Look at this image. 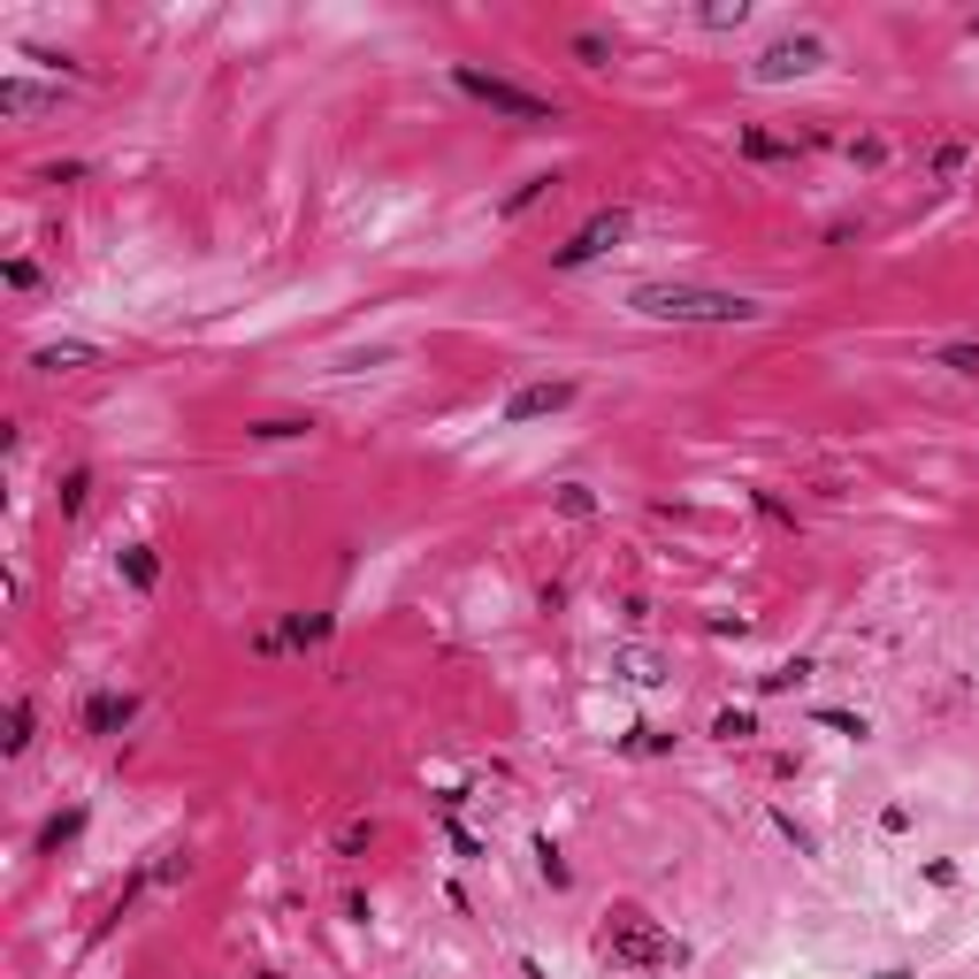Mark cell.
Here are the masks:
<instances>
[{
    "label": "cell",
    "instance_id": "2e32d148",
    "mask_svg": "<svg viewBox=\"0 0 979 979\" xmlns=\"http://www.w3.org/2000/svg\"><path fill=\"white\" fill-rule=\"evenodd\" d=\"M551 505H559L566 520H590V513H597V490H590V483H559V497H551Z\"/></svg>",
    "mask_w": 979,
    "mask_h": 979
},
{
    "label": "cell",
    "instance_id": "8992f818",
    "mask_svg": "<svg viewBox=\"0 0 979 979\" xmlns=\"http://www.w3.org/2000/svg\"><path fill=\"white\" fill-rule=\"evenodd\" d=\"M566 406H574V383H520V391L505 398V429H528V421L566 414Z\"/></svg>",
    "mask_w": 979,
    "mask_h": 979
},
{
    "label": "cell",
    "instance_id": "ffe728a7",
    "mask_svg": "<svg viewBox=\"0 0 979 979\" xmlns=\"http://www.w3.org/2000/svg\"><path fill=\"white\" fill-rule=\"evenodd\" d=\"M804 673H812V658H789V666H773V673H766L758 689H766V696H781V689H796Z\"/></svg>",
    "mask_w": 979,
    "mask_h": 979
},
{
    "label": "cell",
    "instance_id": "52a82bcc",
    "mask_svg": "<svg viewBox=\"0 0 979 979\" xmlns=\"http://www.w3.org/2000/svg\"><path fill=\"white\" fill-rule=\"evenodd\" d=\"M131 719H139V696H123V689H100V696L85 704V735H100V743H116Z\"/></svg>",
    "mask_w": 979,
    "mask_h": 979
},
{
    "label": "cell",
    "instance_id": "d4e9b609",
    "mask_svg": "<svg viewBox=\"0 0 979 979\" xmlns=\"http://www.w3.org/2000/svg\"><path fill=\"white\" fill-rule=\"evenodd\" d=\"M942 367H957V375H979V344H942Z\"/></svg>",
    "mask_w": 979,
    "mask_h": 979
},
{
    "label": "cell",
    "instance_id": "277c9868",
    "mask_svg": "<svg viewBox=\"0 0 979 979\" xmlns=\"http://www.w3.org/2000/svg\"><path fill=\"white\" fill-rule=\"evenodd\" d=\"M812 69H826V46H818L812 31L773 38V46H758V62H750V77H758V85H789V77H812Z\"/></svg>",
    "mask_w": 979,
    "mask_h": 979
},
{
    "label": "cell",
    "instance_id": "d6986e66",
    "mask_svg": "<svg viewBox=\"0 0 979 979\" xmlns=\"http://www.w3.org/2000/svg\"><path fill=\"white\" fill-rule=\"evenodd\" d=\"M85 497H92V468H69L62 475V513H85Z\"/></svg>",
    "mask_w": 979,
    "mask_h": 979
},
{
    "label": "cell",
    "instance_id": "7c38bea8",
    "mask_svg": "<svg viewBox=\"0 0 979 979\" xmlns=\"http://www.w3.org/2000/svg\"><path fill=\"white\" fill-rule=\"evenodd\" d=\"M566 54H574L582 69H613V38H605V31H574V38H566Z\"/></svg>",
    "mask_w": 979,
    "mask_h": 979
},
{
    "label": "cell",
    "instance_id": "4316f807",
    "mask_svg": "<svg viewBox=\"0 0 979 979\" xmlns=\"http://www.w3.org/2000/svg\"><path fill=\"white\" fill-rule=\"evenodd\" d=\"M773 826H781V834H789V842H796V849H804V857H812V849H818V834H812V826H796V818H789V812L773 818Z\"/></svg>",
    "mask_w": 979,
    "mask_h": 979
},
{
    "label": "cell",
    "instance_id": "ba28073f",
    "mask_svg": "<svg viewBox=\"0 0 979 979\" xmlns=\"http://www.w3.org/2000/svg\"><path fill=\"white\" fill-rule=\"evenodd\" d=\"M62 85H31V77H0V116H54Z\"/></svg>",
    "mask_w": 979,
    "mask_h": 979
},
{
    "label": "cell",
    "instance_id": "3957f363",
    "mask_svg": "<svg viewBox=\"0 0 979 979\" xmlns=\"http://www.w3.org/2000/svg\"><path fill=\"white\" fill-rule=\"evenodd\" d=\"M452 85H460L475 108L505 116V123H559V100H551V92H528V85H513V77H490L475 62H452Z\"/></svg>",
    "mask_w": 979,
    "mask_h": 979
},
{
    "label": "cell",
    "instance_id": "cb8c5ba5",
    "mask_svg": "<svg viewBox=\"0 0 979 979\" xmlns=\"http://www.w3.org/2000/svg\"><path fill=\"white\" fill-rule=\"evenodd\" d=\"M0 276H8V292H38V261H23V253H15Z\"/></svg>",
    "mask_w": 979,
    "mask_h": 979
},
{
    "label": "cell",
    "instance_id": "5bb4252c",
    "mask_svg": "<svg viewBox=\"0 0 979 979\" xmlns=\"http://www.w3.org/2000/svg\"><path fill=\"white\" fill-rule=\"evenodd\" d=\"M0 750H8V758H23V750H31V696H15V704H8V735H0Z\"/></svg>",
    "mask_w": 979,
    "mask_h": 979
},
{
    "label": "cell",
    "instance_id": "9c48e42d",
    "mask_svg": "<svg viewBox=\"0 0 979 979\" xmlns=\"http://www.w3.org/2000/svg\"><path fill=\"white\" fill-rule=\"evenodd\" d=\"M284 644H292V651H315V644H329V613H292L276 636H261V651H284Z\"/></svg>",
    "mask_w": 979,
    "mask_h": 979
},
{
    "label": "cell",
    "instance_id": "7402d4cb",
    "mask_svg": "<svg viewBox=\"0 0 979 979\" xmlns=\"http://www.w3.org/2000/svg\"><path fill=\"white\" fill-rule=\"evenodd\" d=\"M743 15H750V8H743V0H712V8H704V31H735V23H743Z\"/></svg>",
    "mask_w": 979,
    "mask_h": 979
},
{
    "label": "cell",
    "instance_id": "9a60e30c",
    "mask_svg": "<svg viewBox=\"0 0 979 979\" xmlns=\"http://www.w3.org/2000/svg\"><path fill=\"white\" fill-rule=\"evenodd\" d=\"M307 429H315V421H292V414H276V421H253L245 437H253V444H292V437H307Z\"/></svg>",
    "mask_w": 979,
    "mask_h": 979
},
{
    "label": "cell",
    "instance_id": "f1b7e54d",
    "mask_svg": "<svg viewBox=\"0 0 979 979\" xmlns=\"http://www.w3.org/2000/svg\"><path fill=\"white\" fill-rule=\"evenodd\" d=\"M972 31H979V23H972Z\"/></svg>",
    "mask_w": 979,
    "mask_h": 979
},
{
    "label": "cell",
    "instance_id": "484cf974",
    "mask_svg": "<svg viewBox=\"0 0 979 979\" xmlns=\"http://www.w3.org/2000/svg\"><path fill=\"white\" fill-rule=\"evenodd\" d=\"M957 168H965V146H957V139H942V146H934V176H957Z\"/></svg>",
    "mask_w": 979,
    "mask_h": 979
},
{
    "label": "cell",
    "instance_id": "6da1fadb",
    "mask_svg": "<svg viewBox=\"0 0 979 979\" xmlns=\"http://www.w3.org/2000/svg\"><path fill=\"white\" fill-rule=\"evenodd\" d=\"M628 315L673 322V329H743V322H758L766 307L743 299V292H712V284H636L628 292Z\"/></svg>",
    "mask_w": 979,
    "mask_h": 979
},
{
    "label": "cell",
    "instance_id": "ac0fdd59",
    "mask_svg": "<svg viewBox=\"0 0 979 979\" xmlns=\"http://www.w3.org/2000/svg\"><path fill=\"white\" fill-rule=\"evenodd\" d=\"M551 184H559V176H528V184H513V191H505V207H497V215H520V207H536V199H543V191H551Z\"/></svg>",
    "mask_w": 979,
    "mask_h": 979
},
{
    "label": "cell",
    "instance_id": "5b68a950",
    "mask_svg": "<svg viewBox=\"0 0 979 979\" xmlns=\"http://www.w3.org/2000/svg\"><path fill=\"white\" fill-rule=\"evenodd\" d=\"M620 238H628V207H597V215H590L566 245H551V268H590V261H597V253H613Z\"/></svg>",
    "mask_w": 979,
    "mask_h": 979
},
{
    "label": "cell",
    "instance_id": "7a4b0ae2",
    "mask_svg": "<svg viewBox=\"0 0 979 979\" xmlns=\"http://www.w3.org/2000/svg\"><path fill=\"white\" fill-rule=\"evenodd\" d=\"M597 957L613 965V972H673L689 949L658 926L651 911H636V903H613L605 919H597Z\"/></svg>",
    "mask_w": 979,
    "mask_h": 979
},
{
    "label": "cell",
    "instance_id": "4fadbf2b",
    "mask_svg": "<svg viewBox=\"0 0 979 979\" xmlns=\"http://www.w3.org/2000/svg\"><path fill=\"white\" fill-rule=\"evenodd\" d=\"M735 146H743V162H796V146H789V139H773V131H743Z\"/></svg>",
    "mask_w": 979,
    "mask_h": 979
},
{
    "label": "cell",
    "instance_id": "30bf717a",
    "mask_svg": "<svg viewBox=\"0 0 979 979\" xmlns=\"http://www.w3.org/2000/svg\"><path fill=\"white\" fill-rule=\"evenodd\" d=\"M31 367L38 375H77V367H100V344H38Z\"/></svg>",
    "mask_w": 979,
    "mask_h": 979
},
{
    "label": "cell",
    "instance_id": "e0dca14e",
    "mask_svg": "<svg viewBox=\"0 0 979 979\" xmlns=\"http://www.w3.org/2000/svg\"><path fill=\"white\" fill-rule=\"evenodd\" d=\"M613 666H620L628 681H644V689H651V681H666V666H658V651H620Z\"/></svg>",
    "mask_w": 979,
    "mask_h": 979
},
{
    "label": "cell",
    "instance_id": "603a6c76",
    "mask_svg": "<svg viewBox=\"0 0 979 979\" xmlns=\"http://www.w3.org/2000/svg\"><path fill=\"white\" fill-rule=\"evenodd\" d=\"M77 826H85V812H62V818H46V834H38V849H62V842H69Z\"/></svg>",
    "mask_w": 979,
    "mask_h": 979
},
{
    "label": "cell",
    "instance_id": "8fae6325",
    "mask_svg": "<svg viewBox=\"0 0 979 979\" xmlns=\"http://www.w3.org/2000/svg\"><path fill=\"white\" fill-rule=\"evenodd\" d=\"M116 566H123V582H131L139 597L162 582V559H154V543H123V551H116Z\"/></svg>",
    "mask_w": 979,
    "mask_h": 979
},
{
    "label": "cell",
    "instance_id": "44dd1931",
    "mask_svg": "<svg viewBox=\"0 0 979 979\" xmlns=\"http://www.w3.org/2000/svg\"><path fill=\"white\" fill-rule=\"evenodd\" d=\"M712 735H719V743H750V735H758V719H750V712H719V719H712Z\"/></svg>",
    "mask_w": 979,
    "mask_h": 979
},
{
    "label": "cell",
    "instance_id": "83f0119b",
    "mask_svg": "<svg viewBox=\"0 0 979 979\" xmlns=\"http://www.w3.org/2000/svg\"><path fill=\"white\" fill-rule=\"evenodd\" d=\"M818 727H834V735H865V719H857V712H818Z\"/></svg>",
    "mask_w": 979,
    "mask_h": 979
}]
</instances>
